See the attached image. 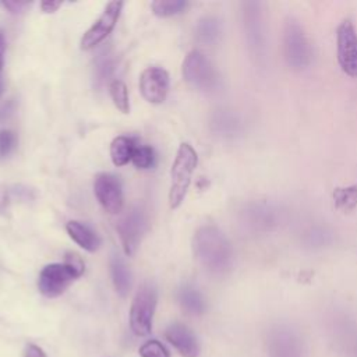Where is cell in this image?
I'll return each instance as SVG.
<instances>
[{
    "label": "cell",
    "mask_w": 357,
    "mask_h": 357,
    "mask_svg": "<svg viewBox=\"0 0 357 357\" xmlns=\"http://www.w3.org/2000/svg\"><path fill=\"white\" fill-rule=\"evenodd\" d=\"M192 254L199 265L213 275L227 273L234 261L230 240L213 225H204L197 229L192 237Z\"/></svg>",
    "instance_id": "6da1fadb"
},
{
    "label": "cell",
    "mask_w": 357,
    "mask_h": 357,
    "mask_svg": "<svg viewBox=\"0 0 357 357\" xmlns=\"http://www.w3.org/2000/svg\"><path fill=\"white\" fill-rule=\"evenodd\" d=\"M197 163L198 155L195 149L187 142L180 144L170 170L172 183L169 191V205L172 209L178 208L184 201Z\"/></svg>",
    "instance_id": "7a4b0ae2"
},
{
    "label": "cell",
    "mask_w": 357,
    "mask_h": 357,
    "mask_svg": "<svg viewBox=\"0 0 357 357\" xmlns=\"http://www.w3.org/2000/svg\"><path fill=\"white\" fill-rule=\"evenodd\" d=\"M283 56L293 70H304L311 64L312 49L304 28L294 18H287L282 33Z\"/></svg>",
    "instance_id": "3957f363"
},
{
    "label": "cell",
    "mask_w": 357,
    "mask_h": 357,
    "mask_svg": "<svg viewBox=\"0 0 357 357\" xmlns=\"http://www.w3.org/2000/svg\"><path fill=\"white\" fill-rule=\"evenodd\" d=\"M184 81L194 89L213 92L220 85V77L212 61L199 50L190 52L181 66Z\"/></svg>",
    "instance_id": "277c9868"
},
{
    "label": "cell",
    "mask_w": 357,
    "mask_h": 357,
    "mask_svg": "<svg viewBox=\"0 0 357 357\" xmlns=\"http://www.w3.org/2000/svg\"><path fill=\"white\" fill-rule=\"evenodd\" d=\"M158 304V289L145 282L137 290L130 307V328L137 336H146L152 331V321Z\"/></svg>",
    "instance_id": "5b68a950"
},
{
    "label": "cell",
    "mask_w": 357,
    "mask_h": 357,
    "mask_svg": "<svg viewBox=\"0 0 357 357\" xmlns=\"http://www.w3.org/2000/svg\"><path fill=\"white\" fill-rule=\"evenodd\" d=\"M241 21L248 52L258 61H264L266 54V33L262 4L259 1L243 3Z\"/></svg>",
    "instance_id": "8992f818"
},
{
    "label": "cell",
    "mask_w": 357,
    "mask_h": 357,
    "mask_svg": "<svg viewBox=\"0 0 357 357\" xmlns=\"http://www.w3.org/2000/svg\"><path fill=\"white\" fill-rule=\"evenodd\" d=\"M283 219L280 208L271 201H252L243 206L240 222L244 229L254 234H266L279 227Z\"/></svg>",
    "instance_id": "52a82bcc"
},
{
    "label": "cell",
    "mask_w": 357,
    "mask_h": 357,
    "mask_svg": "<svg viewBox=\"0 0 357 357\" xmlns=\"http://www.w3.org/2000/svg\"><path fill=\"white\" fill-rule=\"evenodd\" d=\"M81 275L82 273L79 271L67 262L49 264L39 273L38 289L45 297L54 298L61 296L67 287Z\"/></svg>",
    "instance_id": "ba28073f"
},
{
    "label": "cell",
    "mask_w": 357,
    "mask_h": 357,
    "mask_svg": "<svg viewBox=\"0 0 357 357\" xmlns=\"http://www.w3.org/2000/svg\"><path fill=\"white\" fill-rule=\"evenodd\" d=\"M336 57L344 74L357 77V31L350 20H343L336 29Z\"/></svg>",
    "instance_id": "9c48e42d"
},
{
    "label": "cell",
    "mask_w": 357,
    "mask_h": 357,
    "mask_svg": "<svg viewBox=\"0 0 357 357\" xmlns=\"http://www.w3.org/2000/svg\"><path fill=\"white\" fill-rule=\"evenodd\" d=\"M266 347L271 357H303L304 343L297 331L286 325L272 328L266 337Z\"/></svg>",
    "instance_id": "30bf717a"
},
{
    "label": "cell",
    "mask_w": 357,
    "mask_h": 357,
    "mask_svg": "<svg viewBox=\"0 0 357 357\" xmlns=\"http://www.w3.org/2000/svg\"><path fill=\"white\" fill-rule=\"evenodd\" d=\"M116 230L119 233L124 254L132 255L138 248L142 236L148 230V218L142 209L134 208L119 220Z\"/></svg>",
    "instance_id": "8fae6325"
},
{
    "label": "cell",
    "mask_w": 357,
    "mask_h": 357,
    "mask_svg": "<svg viewBox=\"0 0 357 357\" xmlns=\"http://www.w3.org/2000/svg\"><path fill=\"white\" fill-rule=\"evenodd\" d=\"M93 192L106 212L117 215L123 211V185L116 174L107 172L98 173L93 180Z\"/></svg>",
    "instance_id": "7c38bea8"
},
{
    "label": "cell",
    "mask_w": 357,
    "mask_h": 357,
    "mask_svg": "<svg viewBox=\"0 0 357 357\" xmlns=\"http://www.w3.org/2000/svg\"><path fill=\"white\" fill-rule=\"evenodd\" d=\"M123 6H124V3H121V1H110L106 4L100 17L93 22V25L81 38L79 46L82 50H91L106 39V36L113 31L117 20L120 17Z\"/></svg>",
    "instance_id": "4fadbf2b"
},
{
    "label": "cell",
    "mask_w": 357,
    "mask_h": 357,
    "mask_svg": "<svg viewBox=\"0 0 357 357\" xmlns=\"http://www.w3.org/2000/svg\"><path fill=\"white\" fill-rule=\"evenodd\" d=\"M139 91L149 103H162L169 92V74L162 67H148L139 75Z\"/></svg>",
    "instance_id": "5bb4252c"
},
{
    "label": "cell",
    "mask_w": 357,
    "mask_h": 357,
    "mask_svg": "<svg viewBox=\"0 0 357 357\" xmlns=\"http://www.w3.org/2000/svg\"><path fill=\"white\" fill-rule=\"evenodd\" d=\"M165 337L181 357H198V339L187 325L181 322L170 324L165 331Z\"/></svg>",
    "instance_id": "9a60e30c"
},
{
    "label": "cell",
    "mask_w": 357,
    "mask_h": 357,
    "mask_svg": "<svg viewBox=\"0 0 357 357\" xmlns=\"http://www.w3.org/2000/svg\"><path fill=\"white\" fill-rule=\"evenodd\" d=\"M212 131L225 139H233L243 132V120L231 110L220 109L212 114L211 119Z\"/></svg>",
    "instance_id": "2e32d148"
},
{
    "label": "cell",
    "mask_w": 357,
    "mask_h": 357,
    "mask_svg": "<svg viewBox=\"0 0 357 357\" xmlns=\"http://www.w3.org/2000/svg\"><path fill=\"white\" fill-rule=\"evenodd\" d=\"M68 236L84 250L95 252L100 247V237L88 225L79 220H70L66 225Z\"/></svg>",
    "instance_id": "e0dca14e"
},
{
    "label": "cell",
    "mask_w": 357,
    "mask_h": 357,
    "mask_svg": "<svg viewBox=\"0 0 357 357\" xmlns=\"http://www.w3.org/2000/svg\"><path fill=\"white\" fill-rule=\"evenodd\" d=\"M110 275L117 294L120 297H127L131 290L132 276L127 264L116 254L110 257Z\"/></svg>",
    "instance_id": "ac0fdd59"
},
{
    "label": "cell",
    "mask_w": 357,
    "mask_h": 357,
    "mask_svg": "<svg viewBox=\"0 0 357 357\" xmlns=\"http://www.w3.org/2000/svg\"><path fill=\"white\" fill-rule=\"evenodd\" d=\"M178 303L184 311H187L191 315H201L206 310V303L202 296V293L195 289L194 286L184 284L178 290Z\"/></svg>",
    "instance_id": "d6986e66"
},
{
    "label": "cell",
    "mask_w": 357,
    "mask_h": 357,
    "mask_svg": "<svg viewBox=\"0 0 357 357\" xmlns=\"http://www.w3.org/2000/svg\"><path fill=\"white\" fill-rule=\"evenodd\" d=\"M195 36L204 45H215L222 36V24L213 15L202 17L195 26Z\"/></svg>",
    "instance_id": "ffe728a7"
},
{
    "label": "cell",
    "mask_w": 357,
    "mask_h": 357,
    "mask_svg": "<svg viewBox=\"0 0 357 357\" xmlns=\"http://www.w3.org/2000/svg\"><path fill=\"white\" fill-rule=\"evenodd\" d=\"M135 141L126 135L116 137L110 144V158L114 166H124L132 159Z\"/></svg>",
    "instance_id": "44dd1931"
},
{
    "label": "cell",
    "mask_w": 357,
    "mask_h": 357,
    "mask_svg": "<svg viewBox=\"0 0 357 357\" xmlns=\"http://www.w3.org/2000/svg\"><path fill=\"white\" fill-rule=\"evenodd\" d=\"M114 71V59L109 52H102L98 54L93 63V79L96 86H102L109 81Z\"/></svg>",
    "instance_id": "7402d4cb"
},
{
    "label": "cell",
    "mask_w": 357,
    "mask_h": 357,
    "mask_svg": "<svg viewBox=\"0 0 357 357\" xmlns=\"http://www.w3.org/2000/svg\"><path fill=\"white\" fill-rule=\"evenodd\" d=\"M333 241V233L324 226H311L303 234V243L308 248H322Z\"/></svg>",
    "instance_id": "603a6c76"
},
{
    "label": "cell",
    "mask_w": 357,
    "mask_h": 357,
    "mask_svg": "<svg viewBox=\"0 0 357 357\" xmlns=\"http://www.w3.org/2000/svg\"><path fill=\"white\" fill-rule=\"evenodd\" d=\"M187 7H188V1H184V0H156L151 3L152 13L162 18L180 14Z\"/></svg>",
    "instance_id": "cb8c5ba5"
},
{
    "label": "cell",
    "mask_w": 357,
    "mask_h": 357,
    "mask_svg": "<svg viewBox=\"0 0 357 357\" xmlns=\"http://www.w3.org/2000/svg\"><path fill=\"white\" fill-rule=\"evenodd\" d=\"M109 92H110V98H112L114 106L121 113H128L130 112V99H128L127 85L121 79H113L109 84Z\"/></svg>",
    "instance_id": "d4e9b609"
},
{
    "label": "cell",
    "mask_w": 357,
    "mask_h": 357,
    "mask_svg": "<svg viewBox=\"0 0 357 357\" xmlns=\"http://www.w3.org/2000/svg\"><path fill=\"white\" fill-rule=\"evenodd\" d=\"M155 152L148 145H137L131 162L138 169H151L155 165Z\"/></svg>",
    "instance_id": "484cf974"
},
{
    "label": "cell",
    "mask_w": 357,
    "mask_h": 357,
    "mask_svg": "<svg viewBox=\"0 0 357 357\" xmlns=\"http://www.w3.org/2000/svg\"><path fill=\"white\" fill-rule=\"evenodd\" d=\"M333 198L336 201L337 208L353 209L357 205V185H351L347 188H336L333 192Z\"/></svg>",
    "instance_id": "4316f807"
},
{
    "label": "cell",
    "mask_w": 357,
    "mask_h": 357,
    "mask_svg": "<svg viewBox=\"0 0 357 357\" xmlns=\"http://www.w3.org/2000/svg\"><path fill=\"white\" fill-rule=\"evenodd\" d=\"M139 357H170L169 349L159 340L151 339L142 343L138 349Z\"/></svg>",
    "instance_id": "83f0119b"
},
{
    "label": "cell",
    "mask_w": 357,
    "mask_h": 357,
    "mask_svg": "<svg viewBox=\"0 0 357 357\" xmlns=\"http://www.w3.org/2000/svg\"><path fill=\"white\" fill-rule=\"evenodd\" d=\"M17 146V137L11 130L0 131V156H8Z\"/></svg>",
    "instance_id": "f1b7e54d"
},
{
    "label": "cell",
    "mask_w": 357,
    "mask_h": 357,
    "mask_svg": "<svg viewBox=\"0 0 357 357\" xmlns=\"http://www.w3.org/2000/svg\"><path fill=\"white\" fill-rule=\"evenodd\" d=\"M4 8H7L11 14H20L22 13L31 3L28 1H15V0H7V1H1L0 3Z\"/></svg>",
    "instance_id": "f546056e"
},
{
    "label": "cell",
    "mask_w": 357,
    "mask_h": 357,
    "mask_svg": "<svg viewBox=\"0 0 357 357\" xmlns=\"http://www.w3.org/2000/svg\"><path fill=\"white\" fill-rule=\"evenodd\" d=\"M24 357H47V356H46V353L43 351L42 347H39L38 344L29 343V344L25 346Z\"/></svg>",
    "instance_id": "4dcf8cb0"
},
{
    "label": "cell",
    "mask_w": 357,
    "mask_h": 357,
    "mask_svg": "<svg viewBox=\"0 0 357 357\" xmlns=\"http://www.w3.org/2000/svg\"><path fill=\"white\" fill-rule=\"evenodd\" d=\"M61 6V1H42L40 8L43 13H54Z\"/></svg>",
    "instance_id": "1f68e13d"
},
{
    "label": "cell",
    "mask_w": 357,
    "mask_h": 357,
    "mask_svg": "<svg viewBox=\"0 0 357 357\" xmlns=\"http://www.w3.org/2000/svg\"><path fill=\"white\" fill-rule=\"evenodd\" d=\"M13 110H14V103L13 102H7L6 105H3L0 107V121L7 119L13 113Z\"/></svg>",
    "instance_id": "d6a6232c"
},
{
    "label": "cell",
    "mask_w": 357,
    "mask_h": 357,
    "mask_svg": "<svg viewBox=\"0 0 357 357\" xmlns=\"http://www.w3.org/2000/svg\"><path fill=\"white\" fill-rule=\"evenodd\" d=\"M4 49H6V40L3 33L0 32V73L3 68V61H4Z\"/></svg>",
    "instance_id": "836d02e7"
},
{
    "label": "cell",
    "mask_w": 357,
    "mask_h": 357,
    "mask_svg": "<svg viewBox=\"0 0 357 357\" xmlns=\"http://www.w3.org/2000/svg\"><path fill=\"white\" fill-rule=\"evenodd\" d=\"M3 91H4V84H3V79L0 78V96L3 95Z\"/></svg>",
    "instance_id": "e575fe53"
}]
</instances>
